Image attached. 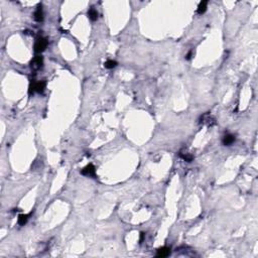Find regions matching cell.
Here are the masks:
<instances>
[{
  "instance_id": "8fae6325",
  "label": "cell",
  "mask_w": 258,
  "mask_h": 258,
  "mask_svg": "<svg viewBox=\"0 0 258 258\" xmlns=\"http://www.w3.org/2000/svg\"><path fill=\"white\" fill-rule=\"evenodd\" d=\"M28 217H30V216H28V215H24V214H21V215H19L18 216V220H17V222H18L19 225L23 226L24 224H26V222H27V220H28Z\"/></svg>"
},
{
  "instance_id": "5bb4252c",
  "label": "cell",
  "mask_w": 258,
  "mask_h": 258,
  "mask_svg": "<svg viewBox=\"0 0 258 258\" xmlns=\"http://www.w3.org/2000/svg\"><path fill=\"white\" fill-rule=\"evenodd\" d=\"M191 55H192V52H190V53H188V55H187V60H190V59H191Z\"/></svg>"
},
{
  "instance_id": "ba28073f",
  "label": "cell",
  "mask_w": 258,
  "mask_h": 258,
  "mask_svg": "<svg viewBox=\"0 0 258 258\" xmlns=\"http://www.w3.org/2000/svg\"><path fill=\"white\" fill-rule=\"evenodd\" d=\"M207 6H208V1L200 2V4L198 5V13L199 14H203L204 12L207 10Z\"/></svg>"
},
{
  "instance_id": "7a4b0ae2",
  "label": "cell",
  "mask_w": 258,
  "mask_h": 258,
  "mask_svg": "<svg viewBox=\"0 0 258 258\" xmlns=\"http://www.w3.org/2000/svg\"><path fill=\"white\" fill-rule=\"evenodd\" d=\"M81 174L83 176H86V177H95L96 169H95V166L92 164H89L81 170Z\"/></svg>"
},
{
  "instance_id": "30bf717a",
  "label": "cell",
  "mask_w": 258,
  "mask_h": 258,
  "mask_svg": "<svg viewBox=\"0 0 258 258\" xmlns=\"http://www.w3.org/2000/svg\"><path fill=\"white\" fill-rule=\"evenodd\" d=\"M179 156H181L184 160H186V161H188V162L193 161V159H194V156L191 154V153H189V152H184V153L181 152Z\"/></svg>"
},
{
  "instance_id": "277c9868",
  "label": "cell",
  "mask_w": 258,
  "mask_h": 258,
  "mask_svg": "<svg viewBox=\"0 0 258 258\" xmlns=\"http://www.w3.org/2000/svg\"><path fill=\"white\" fill-rule=\"evenodd\" d=\"M43 59L41 55H36V57L31 61V68L33 69H40L43 66Z\"/></svg>"
},
{
  "instance_id": "8992f818",
  "label": "cell",
  "mask_w": 258,
  "mask_h": 258,
  "mask_svg": "<svg viewBox=\"0 0 258 258\" xmlns=\"http://www.w3.org/2000/svg\"><path fill=\"white\" fill-rule=\"evenodd\" d=\"M170 254V249L169 247H161L157 250L156 256L157 257H166Z\"/></svg>"
},
{
  "instance_id": "5b68a950",
  "label": "cell",
  "mask_w": 258,
  "mask_h": 258,
  "mask_svg": "<svg viewBox=\"0 0 258 258\" xmlns=\"http://www.w3.org/2000/svg\"><path fill=\"white\" fill-rule=\"evenodd\" d=\"M35 19L36 21H38V22H40V21L43 20V7H41L40 4L37 6V8H36V10L35 12Z\"/></svg>"
},
{
  "instance_id": "7c38bea8",
  "label": "cell",
  "mask_w": 258,
  "mask_h": 258,
  "mask_svg": "<svg viewBox=\"0 0 258 258\" xmlns=\"http://www.w3.org/2000/svg\"><path fill=\"white\" fill-rule=\"evenodd\" d=\"M104 66H105L106 69L110 70V69H113V68H115L116 66H117V62H116V61H113V60H109L104 64Z\"/></svg>"
},
{
  "instance_id": "9c48e42d",
  "label": "cell",
  "mask_w": 258,
  "mask_h": 258,
  "mask_svg": "<svg viewBox=\"0 0 258 258\" xmlns=\"http://www.w3.org/2000/svg\"><path fill=\"white\" fill-rule=\"evenodd\" d=\"M88 15H89V18L91 19L92 21H95V20H97V18H98V12H97L96 9L91 8L88 11Z\"/></svg>"
},
{
  "instance_id": "6da1fadb",
  "label": "cell",
  "mask_w": 258,
  "mask_h": 258,
  "mask_svg": "<svg viewBox=\"0 0 258 258\" xmlns=\"http://www.w3.org/2000/svg\"><path fill=\"white\" fill-rule=\"evenodd\" d=\"M48 43L47 38L40 37L37 40L35 41V53H43V50H45V48H47Z\"/></svg>"
},
{
  "instance_id": "52a82bcc",
  "label": "cell",
  "mask_w": 258,
  "mask_h": 258,
  "mask_svg": "<svg viewBox=\"0 0 258 258\" xmlns=\"http://www.w3.org/2000/svg\"><path fill=\"white\" fill-rule=\"evenodd\" d=\"M235 141V136L232 135V134H227L224 136L222 142L224 145H226V146H229V145H231L233 142Z\"/></svg>"
},
{
  "instance_id": "3957f363",
  "label": "cell",
  "mask_w": 258,
  "mask_h": 258,
  "mask_svg": "<svg viewBox=\"0 0 258 258\" xmlns=\"http://www.w3.org/2000/svg\"><path fill=\"white\" fill-rule=\"evenodd\" d=\"M45 81H40L37 83H35L33 85H31L30 86V92L31 90H32V92H37V93H43V90H45Z\"/></svg>"
},
{
  "instance_id": "4fadbf2b",
  "label": "cell",
  "mask_w": 258,
  "mask_h": 258,
  "mask_svg": "<svg viewBox=\"0 0 258 258\" xmlns=\"http://www.w3.org/2000/svg\"><path fill=\"white\" fill-rule=\"evenodd\" d=\"M143 238H144V233H141V236H140V242L143 241Z\"/></svg>"
}]
</instances>
